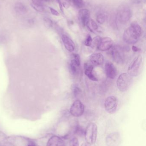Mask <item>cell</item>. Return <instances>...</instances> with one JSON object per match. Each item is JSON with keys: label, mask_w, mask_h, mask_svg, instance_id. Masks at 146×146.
I'll use <instances>...</instances> for the list:
<instances>
[{"label": "cell", "mask_w": 146, "mask_h": 146, "mask_svg": "<svg viewBox=\"0 0 146 146\" xmlns=\"http://www.w3.org/2000/svg\"><path fill=\"white\" fill-rule=\"evenodd\" d=\"M73 92L75 96H76L81 92V89H80L79 88L75 86L73 87Z\"/></svg>", "instance_id": "cell-27"}, {"label": "cell", "mask_w": 146, "mask_h": 146, "mask_svg": "<svg viewBox=\"0 0 146 146\" xmlns=\"http://www.w3.org/2000/svg\"><path fill=\"white\" fill-rule=\"evenodd\" d=\"M93 66L91 64L85 63L84 65L85 74L89 79L94 81H97L98 80L93 74Z\"/></svg>", "instance_id": "cell-14"}, {"label": "cell", "mask_w": 146, "mask_h": 146, "mask_svg": "<svg viewBox=\"0 0 146 146\" xmlns=\"http://www.w3.org/2000/svg\"><path fill=\"white\" fill-rule=\"evenodd\" d=\"M61 38L66 49L69 52H73L75 48V45L73 41L66 35H63Z\"/></svg>", "instance_id": "cell-12"}, {"label": "cell", "mask_w": 146, "mask_h": 146, "mask_svg": "<svg viewBox=\"0 0 146 146\" xmlns=\"http://www.w3.org/2000/svg\"><path fill=\"white\" fill-rule=\"evenodd\" d=\"M106 18V14L104 13H100L97 15V21L99 24H103L105 22Z\"/></svg>", "instance_id": "cell-21"}, {"label": "cell", "mask_w": 146, "mask_h": 146, "mask_svg": "<svg viewBox=\"0 0 146 146\" xmlns=\"http://www.w3.org/2000/svg\"><path fill=\"white\" fill-rule=\"evenodd\" d=\"M85 106L79 100H76L71 106L70 113L72 115L75 117H79L84 114Z\"/></svg>", "instance_id": "cell-8"}, {"label": "cell", "mask_w": 146, "mask_h": 146, "mask_svg": "<svg viewBox=\"0 0 146 146\" xmlns=\"http://www.w3.org/2000/svg\"><path fill=\"white\" fill-rule=\"evenodd\" d=\"M90 12L88 9H82L79 10V18L84 26H85L86 23L90 19Z\"/></svg>", "instance_id": "cell-16"}, {"label": "cell", "mask_w": 146, "mask_h": 146, "mask_svg": "<svg viewBox=\"0 0 146 146\" xmlns=\"http://www.w3.org/2000/svg\"><path fill=\"white\" fill-rule=\"evenodd\" d=\"M107 146H120L121 144V138L118 132H113L109 134L105 138Z\"/></svg>", "instance_id": "cell-7"}, {"label": "cell", "mask_w": 146, "mask_h": 146, "mask_svg": "<svg viewBox=\"0 0 146 146\" xmlns=\"http://www.w3.org/2000/svg\"><path fill=\"white\" fill-rule=\"evenodd\" d=\"M89 31L93 33L99 30V26L96 22L92 19H89L86 23L85 26Z\"/></svg>", "instance_id": "cell-19"}, {"label": "cell", "mask_w": 146, "mask_h": 146, "mask_svg": "<svg viewBox=\"0 0 146 146\" xmlns=\"http://www.w3.org/2000/svg\"><path fill=\"white\" fill-rule=\"evenodd\" d=\"M105 111L109 114H113L116 111L117 107V100L114 96L108 97L104 103Z\"/></svg>", "instance_id": "cell-6"}, {"label": "cell", "mask_w": 146, "mask_h": 146, "mask_svg": "<svg viewBox=\"0 0 146 146\" xmlns=\"http://www.w3.org/2000/svg\"><path fill=\"white\" fill-rule=\"evenodd\" d=\"M141 33L142 30L140 25L136 22L132 23L123 33V40L128 44H135L139 41Z\"/></svg>", "instance_id": "cell-1"}, {"label": "cell", "mask_w": 146, "mask_h": 146, "mask_svg": "<svg viewBox=\"0 0 146 146\" xmlns=\"http://www.w3.org/2000/svg\"><path fill=\"white\" fill-rule=\"evenodd\" d=\"M111 55L113 60L116 63L122 64L124 62V54L121 49L118 46L113 47L111 49Z\"/></svg>", "instance_id": "cell-9"}, {"label": "cell", "mask_w": 146, "mask_h": 146, "mask_svg": "<svg viewBox=\"0 0 146 146\" xmlns=\"http://www.w3.org/2000/svg\"><path fill=\"white\" fill-rule=\"evenodd\" d=\"M50 9L51 12V14L53 15H55V16H59V13L55 9H54L53 8L50 7Z\"/></svg>", "instance_id": "cell-29"}, {"label": "cell", "mask_w": 146, "mask_h": 146, "mask_svg": "<svg viewBox=\"0 0 146 146\" xmlns=\"http://www.w3.org/2000/svg\"><path fill=\"white\" fill-rule=\"evenodd\" d=\"M113 44L114 42L111 38L105 37L101 38L97 48L101 51H107L112 48Z\"/></svg>", "instance_id": "cell-10"}, {"label": "cell", "mask_w": 146, "mask_h": 146, "mask_svg": "<svg viewBox=\"0 0 146 146\" xmlns=\"http://www.w3.org/2000/svg\"><path fill=\"white\" fill-rule=\"evenodd\" d=\"M75 132L77 135H79V136H82L85 133L83 129L81 128L80 126H79V125H77L75 127Z\"/></svg>", "instance_id": "cell-23"}, {"label": "cell", "mask_w": 146, "mask_h": 146, "mask_svg": "<svg viewBox=\"0 0 146 146\" xmlns=\"http://www.w3.org/2000/svg\"><path fill=\"white\" fill-rule=\"evenodd\" d=\"M132 50L134 52H140L141 50V49L135 46H133L132 47Z\"/></svg>", "instance_id": "cell-30"}, {"label": "cell", "mask_w": 146, "mask_h": 146, "mask_svg": "<svg viewBox=\"0 0 146 146\" xmlns=\"http://www.w3.org/2000/svg\"><path fill=\"white\" fill-rule=\"evenodd\" d=\"M93 39L90 35H88L85 42V44L86 46H91L92 43Z\"/></svg>", "instance_id": "cell-24"}, {"label": "cell", "mask_w": 146, "mask_h": 146, "mask_svg": "<svg viewBox=\"0 0 146 146\" xmlns=\"http://www.w3.org/2000/svg\"><path fill=\"white\" fill-rule=\"evenodd\" d=\"M98 129L97 124L94 123H90L85 131L86 142L89 145H94L97 141Z\"/></svg>", "instance_id": "cell-3"}, {"label": "cell", "mask_w": 146, "mask_h": 146, "mask_svg": "<svg viewBox=\"0 0 146 146\" xmlns=\"http://www.w3.org/2000/svg\"><path fill=\"white\" fill-rule=\"evenodd\" d=\"M81 146H91V145H89V144H87V143L86 142V143H82Z\"/></svg>", "instance_id": "cell-32"}, {"label": "cell", "mask_w": 146, "mask_h": 146, "mask_svg": "<svg viewBox=\"0 0 146 146\" xmlns=\"http://www.w3.org/2000/svg\"><path fill=\"white\" fill-rule=\"evenodd\" d=\"M104 60L103 56L100 53H93L90 56V62L93 66L102 65L103 63Z\"/></svg>", "instance_id": "cell-11"}, {"label": "cell", "mask_w": 146, "mask_h": 146, "mask_svg": "<svg viewBox=\"0 0 146 146\" xmlns=\"http://www.w3.org/2000/svg\"><path fill=\"white\" fill-rule=\"evenodd\" d=\"M79 144L78 139L76 137H73L70 141L69 146H79Z\"/></svg>", "instance_id": "cell-25"}, {"label": "cell", "mask_w": 146, "mask_h": 146, "mask_svg": "<svg viewBox=\"0 0 146 146\" xmlns=\"http://www.w3.org/2000/svg\"><path fill=\"white\" fill-rule=\"evenodd\" d=\"M27 146H36V144L33 141H30Z\"/></svg>", "instance_id": "cell-31"}, {"label": "cell", "mask_w": 146, "mask_h": 146, "mask_svg": "<svg viewBox=\"0 0 146 146\" xmlns=\"http://www.w3.org/2000/svg\"><path fill=\"white\" fill-rule=\"evenodd\" d=\"M32 6L35 10L38 12H43L44 10L43 0H32Z\"/></svg>", "instance_id": "cell-18"}, {"label": "cell", "mask_w": 146, "mask_h": 146, "mask_svg": "<svg viewBox=\"0 0 146 146\" xmlns=\"http://www.w3.org/2000/svg\"><path fill=\"white\" fill-rule=\"evenodd\" d=\"M70 69L71 70V72L72 74H75L78 72V68L80 66H78L77 64H76L75 62V61L73 59L71 61V62L70 63Z\"/></svg>", "instance_id": "cell-20"}, {"label": "cell", "mask_w": 146, "mask_h": 146, "mask_svg": "<svg viewBox=\"0 0 146 146\" xmlns=\"http://www.w3.org/2000/svg\"><path fill=\"white\" fill-rule=\"evenodd\" d=\"M46 146H64V141L59 136L54 135L49 139Z\"/></svg>", "instance_id": "cell-15"}, {"label": "cell", "mask_w": 146, "mask_h": 146, "mask_svg": "<svg viewBox=\"0 0 146 146\" xmlns=\"http://www.w3.org/2000/svg\"><path fill=\"white\" fill-rule=\"evenodd\" d=\"M133 81V77L128 73L121 74L117 81V88L121 92H126L130 87Z\"/></svg>", "instance_id": "cell-4"}, {"label": "cell", "mask_w": 146, "mask_h": 146, "mask_svg": "<svg viewBox=\"0 0 146 146\" xmlns=\"http://www.w3.org/2000/svg\"><path fill=\"white\" fill-rule=\"evenodd\" d=\"M74 5L77 8H81L84 6V3L83 0H71Z\"/></svg>", "instance_id": "cell-22"}, {"label": "cell", "mask_w": 146, "mask_h": 146, "mask_svg": "<svg viewBox=\"0 0 146 146\" xmlns=\"http://www.w3.org/2000/svg\"><path fill=\"white\" fill-rule=\"evenodd\" d=\"M44 21L45 23L47 26H51L52 25V21L50 19H49V18H45Z\"/></svg>", "instance_id": "cell-28"}, {"label": "cell", "mask_w": 146, "mask_h": 146, "mask_svg": "<svg viewBox=\"0 0 146 146\" xmlns=\"http://www.w3.org/2000/svg\"><path fill=\"white\" fill-rule=\"evenodd\" d=\"M132 16L131 9L127 7H123L118 10L117 14V20L121 24L127 23Z\"/></svg>", "instance_id": "cell-5"}, {"label": "cell", "mask_w": 146, "mask_h": 146, "mask_svg": "<svg viewBox=\"0 0 146 146\" xmlns=\"http://www.w3.org/2000/svg\"><path fill=\"white\" fill-rule=\"evenodd\" d=\"M105 69L107 77L111 79H115L117 75V70L112 63L106 62L105 66Z\"/></svg>", "instance_id": "cell-13"}, {"label": "cell", "mask_w": 146, "mask_h": 146, "mask_svg": "<svg viewBox=\"0 0 146 146\" xmlns=\"http://www.w3.org/2000/svg\"><path fill=\"white\" fill-rule=\"evenodd\" d=\"M14 9L17 14L20 15L25 14L28 11L25 5L21 2H18L15 3V5Z\"/></svg>", "instance_id": "cell-17"}, {"label": "cell", "mask_w": 146, "mask_h": 146, "mask_svg": "<svg viewBox=\"0 0 146 146\" xmlns=\"http://www.w3.org/2000/svg\"><path fill=\"white\" fill-rule=\"evenodd\" d=\"M143 68V57L137 56L132 61L128 68V74L133 76H137L142 72Z\"/></svg>", "instance_id": "cell-2"}, {"label": "cell", "mask_w": 146, "mask_h": 146, "mask_svg": "<svg viewBox=\"0 0 146 146\" xmlns=\"http://www.w3.org/2000/svg\"><path fill=\"white\" fill-rule=\"evenodd\" d=\"M73 56L74 59L75 61L76 62V64L78 65V66H80V57L79 55L78 54H73Z\"/></svg>", "instance_id": "cell-26"}]
</instances>
